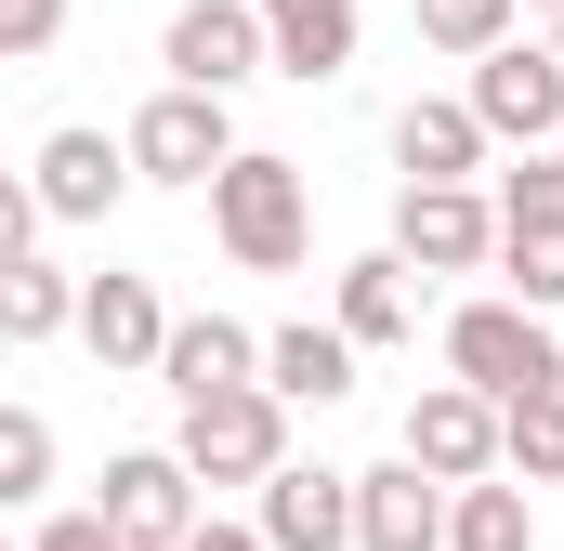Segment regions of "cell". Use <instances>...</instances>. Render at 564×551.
<instances>
[{
    "label": "cell",
    "instance_id": "5",
    "mask_svg": "<svg viewBox=\"0 0 564 551\" xmlns=\"http://www.w3.org/2000/svg\"><path fill=\"white\" fill-rule=\"evenodd\" d=\"M459 106L486 119V144H552L564 132V53H552V40H486Z\"/></svg>",
    "mask_w": 564,
    "mask_h": 551
},
{
    "label": "cell",
    "instance_id": "7",
    "mask_svg": "<svg viewBox=\"0 0 564 551\" xmlns=\"http://www.w3.org/2000/svg\"><path fill=\"white\" fill-rule=\"evenodd\" d=\"M26 184H40V224H106L119 197H132V144L119 132H40V158H26Z\"/></svg>",
    "mask_w": 564,
    "mask_h": 551
},
{
    "label": "cell",
    "instance_id": "10",
    "mask_svg": "<svg viewBox=\"0 0 564 551\" xmlns=\"http://www.w3.org/2000/svg\"><path fill=\"white\" fill-rule=\"evenodd\" d=\"M408 460H421L433 486H473V473H499V395H473V381H433L421 408H408Z\"/></svg>",
    "mask_w": 564,
    "mask_h": 551
},
{
    "label": "cell",
    "instance_id": "13",
    "mask_svg": "<svg viewBox=\"0 0 564 551\" xmlns=\"http://www.w3.org/2000/svg\"><path fill=\"white\" fill-rule=\"evenodd\" d=\"M368 40V0H263V66L276 79H341Z\"/></svg>",
    "mask_w": 564,
    "mask_h": 551
},
{
    "label": "cell",
    "instance_id": "17",
    "mask_svg": "<svg viewBox=\"0 0 564 551\" xmlns=\"http://www.w3.org/2000/svg\"><path fill=\"white\" fill-rule=\"evenodd\" d=\"M263 395H289V408H341L355 395V342L341 328H263Z\"/></svg>",
    "mask_w": 564,
    "mask_h": 551
},
{
    "label": "cell",
    "instance_id": "1",
    "mask_svg": "<svg viewBox=\"0 0 564 551\" xmlns=\"http://www.w3.org/2000/svg\"><path fill=\"white\" fill-rule=\"evenodd\" d=\"M197 197H210V237H224L250 276H289L302 250H315V197H302V171H289V158H263V144H237Z\"/></svg>",
    "mask_w": 564,
    "mask_h": 551
},
{
    "label": "cell",
    "instance_id": "15",
    "mask_svg": "<svg viewBox=\"0 0 564 551\" xmlns=\"http://www.w3.org/2000/svg\"><path fill=\"white\" fill-rule=\"evenodd\" d=\"M158 381H171V395L263 381V328H237V315H171V342H158Z\"/></svg>",
    "mask_w": 564,
    "mask_h": 551
},
{
    "label": "cell",
    "instance_id": "8",
    "mask_svg": "<svg viewBox=\"0 0 564 551\" xmlns=\"http://www.w3.org/2000/svg\"><path fill=\"white\" fill-rule=\"evenodd\" d=\"M93 512H106V526H119L132 551H184V526H197V473H184L171 446H119Z\"/></svg>",
    "mask_w": 564,
    "mask_h": 551
},
{
    "label": "cell",
    "instance_id": "12",
    "mask_svg": "<svg viewBox=\"0 0 564 551\" xmlns=\"http://www.w3.org/2000/svg\"><path fill=\"white\" fill-rule=\"evenodd\" d=\"M263 551H355V473L276 460L263 473Z\"/></svg>",
    "mask_w": 564,
    "mask_h": 551
},
{
    "label": "cell",
    "instance_id": "31",
    "mask_svg": "<svg viewBox=\"0 0 564 551\" xmlns=\"http://www.w3.org/2000/svg\"><path fill=\"white\" fill-rule=\"evenodd\" d=\"M552 53H564V13H552Z\"/></svg>",
    "mask_w": 564,
    "mask_h": 551
},
{
    "label": "cell",
    "instance_id": "4",
    "mask_svg": "<svg viewBox=\"0 0 564 551\" xmlns=\"http://www.w3.org/2000/svg\"><path fill=\"white\" fill-rule=\"evenodd\" d=\"M119 144H132V184H210V171L237 158V93L171 79V93H158V106H144Z\"/></svg>",
    "mask_w": 564,
    "mask_h": 551
},
{
    "label": "cell",
    "instance_id": "29",
    "mask_svg": "<svg viewBox=\"0 0 564 551\" xmlns=\"http://www.w3.org/2000/svg\"><path fill=\"white\" fill-rule=\"evenodd\" d=\"M184 551H263V526H210V512H197V526H184Z\"/></svg>",
    "mask_w": 564,
    "mask_h": 551
},
{
    "label": "cell",
    "instance_id": "21",
    "mask_svg": "<svg viewBox=\"0 0 564 551\" xmlns=\"http://www.w3.org/2000/svg\"><path fill=\"white\" fill-rule=\"evenodd\" d=\"M499 473H525V486H564V381H552V395H512V408H499Z\"/></svg>",
    "mask_w": 564,
    "mask_h": 551
},
{
    "label": "cell",
    "instance_id": "25",
    "mask_svg": "<svg viewBox=\"0 0 564 551\" xmlns=\"http://www.w3.org/2000/svg\"><path fill=\"white\" fill-rule=\"evenodd\" d=\"M486 210H499V237H512V224H564V158H552V144H525V171H499Z\"/></svg>",
    "mask_w": 564,
    "mask_h": 551
},
{
    "label": "cell",
    "instance_id": "23",
    "mask_svg": "<svg viewBox=\"0 0 564 551\" xmlns=\"http://www.w3.org/2000/svg\"><path fill=\"white\" fill-rule=\"evenodd\" d=\"M512 13H525V0H408V26H421L433 53H459V66H473L486 40H512Z\"/></svg>",
    "mask_w": 564,
    "mask_h": 551
},
{
    "label": "cell",
    "instance_id": "26",
    "mask_svg": "<svg viewBox=\"0 0 564 551\" xmlns=\"http://www.w3.org/2000/svg\"><path fill=\"white\" fill-rule=\"evenodd\" d=\"M53 40H66V0H0V66H26Z\"/></svg>",
    "mask_w": 564,
    "mask_h": 551
},
{
    "label": "cell",
    "instance_id": "14",
    "mask_svg": "<svg viewBox=\"0 0 564 551\" xmlns=\"http://www.w3.org/2000/svg\"><path fill=\"white\" fill-rule=\"evenodd\" d=\"M79 342L106 355V368H158V342H171V302H158V276H79Z\"/></svg>",
    "mask_w": 564,
    "mask_h": 551
},
{
    "label": "cell",
    "instance_id": "3",
    "mask_svg": "<svg viewBox=\"0 0 564 551\" xmlns=\"http://www.w3.org/2000/svg\"><path fill=\"white\" fill-rule=\"evenodd\" d=\"M171 460H184L197 486H263V473L289 460V395H263V381L184 395V433H171Z\"/></svg>",
    "mask_w": 564,
    "mask_h": 551
},
{
    "label": "cell",
    "instance_id": "9",
    "mask_svg": "<svg viewBox=\"0 0 564 551\" xmlns=\"http://www.w3.org/2000/svg\"><path fill=\"white\" fill-rule=\"evenodd\" d=\"M158 66H171V79H197V93L263 79V0H184V13L158 26Z\"/></svg>",
    "mask_w": 564,
    "mask_h": 551
},
{
    "label": "cell",
    "instance_id": "27",
    "mask_svg": "<svg viewBox=\"0 0 564 551\" xmlns=\"http://www.w3.org/2000/svg\"><path fill=\"white\" fill-rule=\"evenodd\" d=\"M26 250H40V184L0 171V263H26Z\"/></svg>",
    "mask_w": 564,
    "mask_h": 551
},
{
    "label": "cell",
    "instance_id": "24",
    "mask_svg": "<svg viewBox=\"0 0 564 551\" xmlns=\"http://www.w3.org/2000/svg\"><path fill=\"white\" fill-rule=\"evenodd\" d=\"M499 276H512V302L564 315V224H512V237H499Z\"/></svg>",
    "mask_w": 564,
    "mask_h": 551
},
{
    "label": "cell",
    "instance_id": "2",
    "mask_svg": "<svg viewBox=\"0 0 564 551\" xmlns=\"http://www.w3.org/2000/svg\"><path fill=\"white\" fill-rule=\"evenodd\" d=\"M446 381H473V395H552L564 381V328L539 302H512V289H486V302H459L446 315Z\"/></svg>",
    "mask_w": 564,
    "mask_h": 551
},
{
    "label": "cell",
    "instance_id": "22",
    "mask_svg": "<svg viewBox=\"0 0 564 551\" xmlns=\"http://www.w3.org/2000/svg\"><path fill=\"white\" fill-rule=\"evenodd\" d=\"M53 499V420L40 408H0V512Z\"/></svg>",
    "mask_w": 564,
    "mask_h": 551
},
{
    "label": "cell",
    "instance_id": "30",
    "mask_svg": "<svg viewBox=\"0 0 564 551\" xmlns=\"http://www.w3.org/2000/svg\"><path fill=\"white\" fill-rule=\"evenodd\" d=\"M525 13H564V0H525Z\"/></svg>",
    "mask_w": 564,
    "mask_h": 551
},
{
    "label": "cell",
    "instance_id": "33",
    "mask_svg": "<svg viewBox=\"0 0 564 551\" xmlns=\"http://www.w3.org/2000/svg\"><path fill=\"white\" fill-rule=\"evenodd\" d=\"M0 551H13V539H0Z\"/></svg>",
    "mask_w": 564,
    "mask_h": 551
},
{
    "label": "cell",
    "instance_id": "11",
    "mask_svg": "<svg viewBox=\"0 0 564 551\" xmlns=\"http://www.w3.org/2000/svg\"><path fill=\"white\" fill-rule=\"evenodd\" d=\"M355 551H446V486L394 446L381 473H355Z\"/></svg>",
    "mask_w": 564,
    "mask_h": 551
},
{
    "label": "cell",
    "instance_id": "28",
    "mask_svg": "<svg viewBox=\"0 0 564 551\" xmlns=\"http://www.w3.org/2000/svg\"><path fill=\"white\" fill-rule=\"evenodd\" d=\"M26 551H132V539H119L106 512H53V526H40V539H26Z\"/></svg>",
    "mask_w": 564,
    "mask_h": 551
},
{
    "label": "cell",
    "instance_id": "6",
    "mask_svg": "<svg viewBox=\"0 0 564 551\" xmlns=\"http://www.w3.org/2000/svg\"><path fill=\"white\" fill-rule=\"evenodd\" d=\"M394 263L408 276H486L499 263L486 184H394Z\"/></svg>",
    "mask_w": 564,
    "mask_h": 551
},
{
    "label": "cell",
    "instance_id": "19",
    "mask_svg": "<svg viewBox=\"0 0 564 551\" xmlns=\"http://www.w3.org/2000/svg\"><path fill=\"white\" fill-rule=\"evenodd\" d=\"M328 328H341L355 355H368V342H408V328H421V302H408V263H394V250L341 263V315H328Z\"/></svg>",
    "mask_w": 564,
    "mask_h": 551
},
{
    "label": "cell",
    "instance_id": "20",
    "mask_svg": "<svg viewBox=\"0 0 564 551\" xmlns=\"http://www.w3.org/2000/svg\"><path fill=\"white\" fill-rule=\"evenodd\" d=\"M53 328H79V276L66 263H0V342H53Z\"/></svg>",
    "mask_w": 564,
    "mask_h": 551
},
{
    "label": "cell",
    "instance_id": "18",
    "mask_svg": "<svg viewBox=\"0 0 564 551\" xmlns=\"http://www.w3.org/2000/svg\"><path fill=\"white\" fill-rule=\"evenodd\" d=\"M446 551H539L525 473H473V486H446Z\"/></svg>",
    "mask_w": 564,
    "mask_h": 551
},
{
    "label": "cell",
    "instance_id": "16",
    "mask_svg": "<svg viewBox=\"0 0 564 551\" xmlns=\"http://www.w3.org/2000/svg\"><path fill=\"white\" fill-rule=\"evenodd\" d=\"M394 171H408V184H473V171H486V119H473V106H394Z\"/></svg>",
    "mask_w": 564,
    "mask_h": 551
},
{
    "label": "cell",
    "instance_id": "32",
    "mask_svg": "<svg viewBox=\"0 0 564 551\" xmlns=\"http://www.w3.org/2000/svg\"><path fill=\"white\" fill-rule=\"evenodd\" d=\"M552 158H564V132H552Z\"/></svg>",
    "mask_w": 564,
    "mask_h": 551
}]
</instances>
